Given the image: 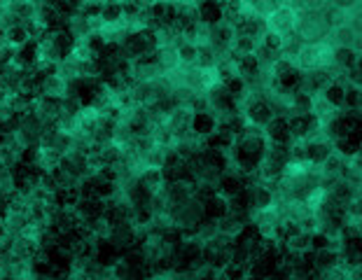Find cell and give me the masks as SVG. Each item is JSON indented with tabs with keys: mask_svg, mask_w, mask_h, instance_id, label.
<instances>
[{
	"mask_svg": "<svg viewBox=\"0 0 362 280\" xmlns=\"http://www.w3.org/2000/svg\"><path fill=\"white\" fill-rule=\"evenodd\" d=\"M66 31L71 35L73 42H85V40L94 38L92 21H89V17H85L82 12H75L66 19Z\"/></svg>",
	"mask_w": 362,
	"mask_h": 280,
	"instance_id": "obj_1",
	"label": "cell"
},
{
	"mask_svg": "<svg viewBox=\"0 0 362 280\" xmlns=\"http://www.w3.org/2000/svg\"><path fill=\"white\" fill-rule=\"evenodd\" d=\"M68 94V82H64L57 73H50L40 80V96L54 98V101H61Z\"/></svg>",
	"mask_w": 362,
	"mask_h": 280,
	"instance_id": "obj_2",
	"label": "cell"
},
{
	"mask_svg": "<svg viewBox=\"0 0 362 280\" xmlns=\"http://www.w3.org/2000/svg\"><path fill=\"white\" fill-rule=\"evenodd\" d=\"M138 185H141L145 189V194L150 196V194L159 192V189L166 185V180H164V175H162L159 168H148V171H145L141 178H138Z\"/></svg>",
	"mask_w": 362,
	"mask_h": 280,
	"instance_id": "obj_3",
	"label": "cell"
},
{
	"mask_svg": "<svg viewBox=\"0 0 362 280\" xmlns=\"http://www.w3.org/2000/svg\"><path fill=\"white\" fill-rule=\"evenodd\" d=\"M155 59L157 63L162 66L166 73H171V70H178L183 63H180V56H178V49H173V47H164V49H159V52L155 54Z\"/></svg>",
	"mask_w": 362,
	"mask_h": 280,
	"instance_id": "obj_4",
	"label": "cell"
},
{
	"mask_svg": "<svg viewBox=\"0 0 362 280\" xmlns=\"http://www.w3.org/2000/svg\"><path fill=\"white\" fill-rule=\"evenodd\" d=\"M267 140L271 143H288L290 140V126L283 119H271V124L267 126Z\"/></svg>",
	"mask_w": 362,
	"mask_h": 280,
	"instance_id": "obj_5",
	"label": "cell"
},
{
	"mask_svg": "<svg viewBox=\"0 0 362 280\" xmlns=\"http://www.w3.org/2000/svg\"><path fill=\"white\" fill-rule=\"evenodd\" d=\"M108 269L113 280H131V264L124 257H113L108 262Z\"/></svg>",
	"mask_w": 362,
	"mask_h": 280,
	"instance_id": "obj_6",
	"label": "cell"
},
{
	"mask_svg": "<svg viewBox=\"0 0 362 280\" xmlns=\"http://www.w3.org/2000/svg\"><path fill=\"white\" fill-rule=\"evenodd\" d=\"M166 147L169 145H152L150 152L145 154V164H148V168H162L166 166Z\"/></svg>",
	"mask_w": 362,
	"mask_h": 280,
	"instance_id": "obj_7",
	"label": "cell"
},
{
	"mask_svg": "<svg viewBox=\"0 0 362 280\" xmlns=\"http://www.w3.org/2000/svg\"><path fill=\"white\" fill-rule=\"evenodd\" d=\"M3 220H5V217H3V213H0V231H3Z\"/></svg>",
	"mask_w": 362,
	"mask_h": 280,
	"instance_id": "obj_8",
	"label": "cell"
},
{
	"mask_svg": "<svg viewBox=\"0 0 362 280\" xmlns=\"http://www.w3.org/2000/svg\"><path fill=\"white\" fill-rule=\"evenodd\" d=\"M0 280H5V276H3V273H0Z\"/></svg>",
	"mask_w": 362,
	"mask_h": 280,
	"instance_id": "obj_9",
	"label": "cell"
}]
</instances>
